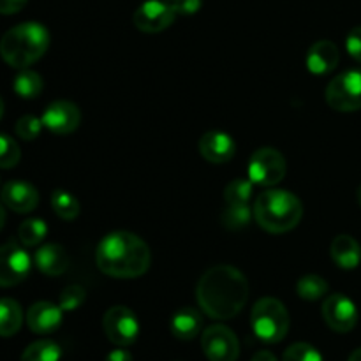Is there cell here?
<instances>
[{"label":"cell","instance_id":"6da1fadb","mask_svg":"<svg viewBox=\"0 0 361 361\" xmlns=\"http://www.w3.org/2000/svg\"><path fill=\"white\" fill-rule=\"evenodd\" d=\"M201 310L212 319L228 321L238 316L249 300V282L238 268L217 264L203 274L196 286Z\"/></svg>","mask_w":361,"mask_h":361},{"label":"cell","instance_id":"7a4b0ae2","mask_svg":"<svg viewBox=\"0 0 361 361\" xmlns=\"http://www.w3.org/2000/svg\"><path fill=\"white\" fill-rule=\"evenodd\" d=\"M95 263L104 275L115 279H136L147 274L152 254L147 243L129 231H113L99 242Z\"/></svg>","mask_w":361,"mask_h":361},{"label":"cell","instance_id":"3957f363","mask_svg":"<svg viewBox=\"0 0 361 361\" xmlns=\"http://www.w3.org/2000/svg\"><path fill=\"white\" fill-rule=\"evenodd\" d=\"M49 46V32L37 21L16 25L0 39V56L14 69H27L37 62Z\"/></svg>","mask_w":361,"mask_h":361},{"label":"cell","instance_id":"277c9868","mask_svg":"<svg viewBox=\"0 0 361 361\" xmlns=\"http://www.w3.org/2000/svg\"><path fill=\"white\" fill-rule=\"evenodd\" d=\"M254 219L268 233L281 235L295 229L303 217V204L289 190L268 189L254 201Z\"/></svg>","mask_w":361,"mask_h":361},{"label":"cell","instance_id":"5b68a950","mask_svg":"<svg viewBox=\"0 0 361 361\" xmlns=\"http://www.w3.org/2000/svg\"><path fill=\"white\" fill-rule=\"evenodd\" d=\"M289 312L277 298H261L250 314V328L264 344H277L284 341L289 331Z\"/></svg>","mask_w":361,"mask_h":361},{"label":"cell","instance_id":"8992f818","mask_svg":"<svg viewBox=\"0 0 361 361\" xmlns=\"http://www.w3.org/2000/svg\"><path fill=\"white\" fill-rule=\"evenodd\" d=\"M326 102L341 113L361 109V71L351 69L337 74L326 87Z\"/></svg>","mask_w":361,"mask_h":361},{"label":"cell","instance_id":"52a82bcc","mask_svg":"<svg viewBox=\"0 0 361 361\" xmlns=\"http://www.w3.org/2000/svg\"><path fill=\"white\" fill-rule=\"evenodd\" d=\"M288 164L284 155L271 147H263L249 161V180L254 185L274 187L284 180Z\"/></svg>","mask_w":361,"mask_h":361},{"label":"cell","instance_id":"ba28073f","mask_svg":"<svg viewBox=\"0 0 361 361\" xmlns=\"http://www.w3.org/2000/svg\"><path fill=\"white\" fill-rule=\"evenodd\" d=\"M102 328H104L106 337L118 348L133 345L140 337L141 330L136 314L129 307L123 305H115L106 310Z\"/></svg>","mask_w":361,"mask_h":361},{"label":"cell","instance_id":"9c48e42d","mask_svg":"<svg viewBox=\"0 0 361 361\" xmlns=\"http://www.w3.org/2000/svg\"><path fill=\"white\" fill-rule=\"evenodd\" d=\"M201 348L210 361H236L240 356L238 337L224 324L208 326L201 335Z\"/></svg>","mask_w":361,"mask_h":361},{"label":"cell","instance_id":"30bf717a","mask_svg":"<svg viewBox=\"0 0 361 361\" xmlns=\"http://www.w3.org/2000/svg\"><path fill=\"white\" fill-rule=\"evenodd\" d=\"M32 259L27 250L14 242L0 245V288H13L28 277Z\"/></svg>","mask_w":361,"mask_h":361},{"label":"cell","instance_id":"8fae6325","mask_svg":"<svg viewBox=\"0 0 361 361\" xmlns=\"http://www.w3.org/2000/svg\"><path fill=\"white\" fill-rule=\"evenodd\" d=\"M321 314H323L324 323L337 334H348L358 323V309L355 302L341 293L326 296Z\"/></svg>","mask_w":361,"mask_h":361},{"label":"cell","instance_id":"7c38bea8","mask_svg":"<svg viewBox=\"0 0 361 361\" xmlns=\"http://www.w3.org/2000/svg\"><path fill=\"white\" fill-rule=\"evenodd\" d=\"M176 16L178 14L175 13L171 4L161 2V0H147L137 7L133 20L137 30L145 34H157L171 27Z\"/></svg>","mask_w":361,"mask_h":361},{"label":"cell","instance_id":"4fadbf2b","mask_svg":"<svg viewBox=\"0 0 361 361\" xmlns=\"http://www.w3.org/2000/svg\"><path fill=\"white\" fill-rule=\"evenodd\" d=\"M42 126L53 134H71L80 127L81 111L74 102L71 101H55L44 109L41 116Z\"/></svg>","mask_w":361,"mask_h":361},{"label":"cell","instance_id":"5bb4252c","mask_svg":"<svg viewBox=\"0 0 361 361\" xmlns=\"http://www.w3.org/2000/svg\"><path fill=\"white\" fill-rule=\"evenodd\" d=\"M2 203L16 214H30L39 204V192L32 183L11 180L2 187Z\"/></svg>","mask_w":361,"mask_h":361},{"label":"cell","instance_id":"9a60e30c","mask_svg":"<svg viewBox=\"0 0 361 361\" xmlns=\"http://www.w3.org/2000/svg\"><path fill=\"white\" fill-rule=\"evenodd\" d=\"M200 154L212 164L229 162L236 154V143L228 133L222 130H208L200 137Z\"/></svg>","mask_w":361,"mask_h":361},{"label":"cell","instance_id":"2e32d148","mask_svg":"<svg viewBox=\"0 0 361 361\" xmlns=\"http://www.w3.org/2000/svg\"><path fill=\"white\" fill-rule=\"evenodd\" d=\"M63 321V310L51 302H37L28 309L27 324L34 334L48 335L60 328Z\"/></svg>","mask_w":361,"mask_h":361},{"label":"cell","instance_id":"e0dca14e","mask_svg":"<svg viewBox=\"0 0 361 361\" xmlns=\"http://www.w3.org/2000/svg\"><path fill=\"white\" fill-rule=\"evenodd\" d=\"M338 48L331 41H317L307 51V69L316 76H324V74L335 71L338 66Z\"/></svg>","mask_w":361,"mask_h":361},{"label":"cell","instance_id":"ac0fdd59","mask_svg":"<svg viewBox=\"0 0 361 361\" xmlns=\"http://www.w3.org/2000/svg\"><path fill=\"white\" fill-rule=\"evenodd\" d=\"M34 263L37 270L48 277H59L69 268V254L59 243H48L35 250Z\"/></svg>","mask_w":361,"mask_h":361},{"label":"cell","instance_id":"d6986e66","mask_svg":"<svg viewBox=\"0 0 361 361\" xmlns=\"http://www.w3.org/2000/svg\"><path fill=\"white\" fill-rule=\"evenodd\" d=\"M201 328H203V317L200 310L192 307H183L176 310L169 321V330L178 341H192L200 335Z\"/></svg>","mask_w":361,"mask_h":361},{"label":"cell","instance_id":"ffe728a7","mask_svg":"<svg viewBox=\"0 0 361 361\" xmlns=\"http://www.w3.org/2000/svg\"><path fill=\"white\" fill-rule=\"evenodd\" d=\"M330 254L334 263L342 270H355L361 263V247L353 236L338 235L331 242Z\"/></svg>","mask_w":361,"mask_h":361},{"label":"cell","instance_id":"44dd1931","mask_svg":"<svg viewBox=\"0 0 361 361\" xmlns=\"http://www.w3.org/2000/svg\"><path fill=\"white\" fill-rule=\"evenodd\" d=\"M23 324V310L13 298L0 300V337H13Z\"/></svg>","mask_w":361,"mask_h":361},{"label":"cell","instance_id":"7402d4cb","mask_svg":"<svg viewBox=\"0 0 361 361\" xmlns=\"http://www.w3.org/2000/svg\"><path fill=\"white\" fill-rule=\"evenodd\" d=\"M13 87L21 99H35L41 95L44 85H42V78L35 71L20 69V74L14 78Z\"/></svg>","mask_w":361,"mask_h":361},{"label":"cell","instance_id":"603a6c76","mask_svg":"<svg viewBox=\"0 0 361 361\" xmlns=\"http://www.w3.org/2000/svg\"><path fill=\"white\" fill-rule=\"evenodd\" d=\"M328 282L324 281L319 275H303L302 279H298L296 282V293L302 300H307V302H316V300H321L323 296L328 295Z\"/></svg>","mask_w":361,"mask_h":361},{"label":"cell","instance_id":"cb8c5ba5","mask_svg":"<svg viewBox=\"0 0 361 361\" xmlns=\"http://www.w3.org/2000/svg\"><path fill=\"white\" fill-rule=\"evenodd\" d=\"M51 208L62 221H74L80 215V201L67 190H53Z\"/></svg>","mask_w":361,"mask_h":361},{"label":"cell","instance_id":"d4e9b609","mask_svg":"<svg viewBox=\"0 0 361 361\" xmlns=\"http://www.w3.org/2000/svg\"><path fill=\"white\" fill-rule=\"evenodd\" d=\"M62 348L53 341H37L28 345L21 355V361H60Z\"/></svg>","mask_w":361,"mask_h":361},{"label":"cell","instance_id":"484cf974","mask_svg":"<svg viewBox=\"0 0 361 361\" xmlns=\"http://www.w3.org/2000/svg\"><path fill=\"white\" fill-rule=\"evenodd\" d=\"M252 215L254 210L250 208V204H226L224 212H222V224L229 231H238V229L249 226Z\"/></svg>","mask_w":361,"mask_h":361},{"label":"cell","instance_id":"4316f807","mask_svg":"<svg viewBox=\"0 0 361 361\" xmlns=\"http://www.w3.org/2000/svg\"><path fill=\"white\" fill-rule=\"evenodd\" d=\"M254 194V183L249 178H235L226 185V204H250Z\"/></svg>","mask_w":361,"mask_h":361},{"label":"cell","instance_id":"83f0119b","mask_svg":"<svg viewBox=\"0 0 361 361\" xmlns=\"http://www.w3.org/2000/svg\"><path fill=\"white\" fill-rule=\"evenodd\" d=\"M48 235V226L42 219H28L21 222L18 229V238L25 247H35L42 242Z\"/></svg>","mask_w":361,"mask_h":361},{"label":"cell","instance_id":"f1b7e54d","mask_svg":"<svg viewBox=\"0 0 361 361\" xmlns=\"http://www.w3.org/2000/svg\"><path fill=\"white\" fill-rule=\"evenodd\" d=\"M21 150L20 145L11 136L0 134V168L11 169L20 162Z\"/></svg>","mask_w":361,"mask_h":361},{"label":"cell","instance_id":"f546056e","mask_svg":"<svg viewBox=\"0 0 361 361\" xmlns=\"http://www.w3.org/2000/svg\"><path fill=\"white\" fill-rule=\"evenodd\" d=\"M85 300H87V291L81 286L71 284L60 293L59 305L63 312H73V310L80 309L83 305Z\"/></svg>","mask_w":361,"mask_h":361},{"label":"cell","instance_id":"4dcf8cb0","mask_svg":"<svg viewBox=\"0 0 361 361\" xmlns=\"http://www.w3.org/2000/svg\"><path fill=\"white\" fill-rule=\"evenodd\" d=\"M282 361H323V356L314 345L307 342H296L286 349Z\"/></svg>","mask_w":361,"mask_h":361},{"label":"cell","instance_id":"1f68e13d","mask_svg":"<svg viewBox=\"0 0 361 361\" xmlns=\"http://www.w3.org/2000/svg\"><path fill=\"white\" fill-rule=\"evenodd\" d=\"M42 120L34 115H25L21 116L16 122V134L25 141H34L37 140L39 134L42 130Z\"/></svg>","mask_w":361,"mask_h":361},{"label":"cell","instance_id":"d6a6232c","mask_svg":"<svg viewBox=\"0 0 361 361\" xmlns=\"http://www.w3.org/2000/svg\"><path fill=\"white\" fill-rule=\"evenodd\" d=\"M345 49H348L349 55L361 63V25L355 27L345 37Z\"/></svg>","mask_w":361,"mask_h":361},{"label":"cell","instance_id":"836d02e7","mask_svg":"<svg viewBox=\"0 0 361 361\" xmlns=\"http://www.w3.org/2000/svg\"><path fill=\"white\" fill-rule=\"evenodd\" d=\"M201 4H203V0H171V6L175 9V13L182 14V16L196 14L201 9Z\"/></svg>","mask_w":361,"mask_h":361},{"label":"cell","instance_id":"e575fe53","mask_svg":"<svg viewBox=\"0 0 361 361\" xmlns=\"http://www.w3.org/2000/svg\"><path fill=\"white\" fill-rule=\"evenodd\" d=\"M28 0H0V14H16L27 6Z\"/></svg>","mask_w":361,"mask_h":361},{"label":"cell","instance_id":"d590c367","mask_svg":"<svg viewBox=\"0 0 361 361\" xmlns=\"http://www.w3.org/2000/svg\"><path fill=\"white\" fill-rule=\"evenodd\" d=\"M106 361H133V355H130L127 349L118 348L113 349V351L106 356Z\"/></svg>","mask_w":361,"mask_h":361},{"label":"cell","instance_id":"8d00e7d4","mask_svg":"<svg viewBox=\"0 0 361 361\" xmlns=\"http://www.w3.org/2000/svg\"><path fill=\"white\" fill-rule=\"evenodd\" d=\"M250 361H279V360L275 358L274 353L259 351V353H256V355L252 356V360H250Z\"/></svg>","mask_w":361,"mask_h":361},{"label":"cell","instance_id":"74e56055","mask_svg":"<svg viewBox=\"0 0 361 361\" xmlns=\"http://www.w3.org/2000/svg\"><path fill=\"white\" fill-rule=\"evenodd\" d=\"M4 222H6V210H4L2 203H0V231H2L4 228Z\"/></svg>","mask_w":361,"mask_h":361},{"label":"cell","instance_id":"f35d334b","mask_svg":"<svg viewBox=\"0 0 361 361\" xmlns=\"http://www.w3.org/2000/svg\"><path fill=\"white\" fill-rule=\"evenodd\" d=\"M348 361H361V348L356 349V351L349 356Z\"/></svg>","mask_w":361,"mask_h":361},{"label":"cell","instance_id":"ab89813d","mask_svg":"<svg viewBox=\"0 0 361 361\" xmlns=\"http://www.w3.org/2000/svg\"><path fill=\"white\" fill-rule=\"evenodd\" d=\"M2 115H4V101L2 97H0V118H2Z\"/></svg>","mask_w":361,"mask_h":361},{"label":"cell","instance_id":"60d3db41","mask_svg":"<svg viewBox=\"0 0 361 361\" xmlns=\"http://www.w3.org/2000/svg\"><path fill=\"white\" fill-rule=\"evenodd\" d=\"M356 197H358V203H360V207H361V185L358 187V192H356Z\"/></svg>","mask_w":361,"mask_h":361}]
</instances>
